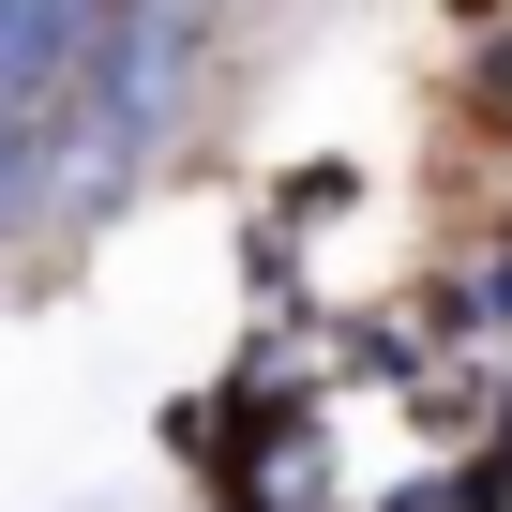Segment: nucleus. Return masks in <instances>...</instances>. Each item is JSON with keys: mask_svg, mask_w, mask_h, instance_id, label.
<instances>
[{"mask_svg": "<svg viewBox=\"0 0 512 512\" xmlns=\"http://www.w3.org/2000/svg\"><path fill=\"white\" fill-rule=\"evenodd\" d=\"M31 226H61V136L46 106H0V241H31Z\"/></svg>", "mask_w": 512, "mask_h": 512, "instance_id": "nucleus-2", "label": "nucleus"}, {"mask_svg": "<svg viewBox=\"0 0 512 512\" xmlns=\"http://www.w3.org/2000/svg\"><path fill=\"white\" fill-rule=\"evenodd\" d=\"M106 31V0H0V106H61Z\"/></svg>", "mask_w": 512, "mask_h": 512, "instance_id": "nucleus-1", "label": "nucleus"}]
</instances>
